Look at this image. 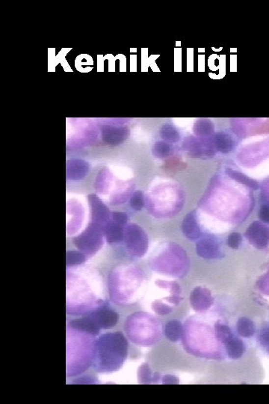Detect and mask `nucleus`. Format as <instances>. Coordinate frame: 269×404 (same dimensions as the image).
I'll return each instance as SVG.
<instances>
[{
	"label": "nucleus",
	"mask_w": 269,
	"mask_h": 404,
	"mask_svg": "<svg viewBox=\"0 0 269 404\" xmlns=\"http://www.w3.org/2000/svg\"><path fill=\"white\" fill-rule=\"evenodd\" d=\"M242 241V237L240 233L237 232H233L230 233L227 238V245L230 246L231 249H238L241 245Z\"/></svg>",
	"instance_id": "obj_18"
},
{
	"label": "nucleus",
	"mask_w": 269,
	"mask_h": 404,
	"mask_svg": "<svg viewBox=\"0 0 269 404\" xmlns=\"http://www.w3.org/2000/svg\"><path fill=\"white\" fill-rule=\"evenodd\" d=\"M85 260V257L83 255L80 254V252H70L67 254V264L74 265L80 264Z\"/></svg>",
	"instance_id": "obj_19"
},
{
	"label": "nucleus",
	"mask_w": 269,
	"mask_h": 404,
	"mask_svg": "<svg viewBox=\"0 0 269 404\" xmlns=\"http://www.w3.org/2000/svg\"><path fill=\"white\" fill-rule=\"evenodd\" d=\"M215 144L217 149L222 152H228L232 148V140L227 135L219 133L215 137Z\"/></svg>",
	"instance_id": "obj_14"
},
{
	"label": "nucleus",
	"mask_w": 269,
	"mask_h": 404,
	"mask_svg": "<svg viewBox=\"0 0 269 404\" xmlns=\"http://www.w3.org/2000/svg\"><path fill=\"white\" fill-rule=\"evenodd\" d=\"M197 253L204 259H216L221 255L218 243L211 237H204L197 243Z\"/></svg>",
	"instance_id": "obj_3"
},
{
	"label": "nucleus",
	"mask_w": 269,
	"mask_h": 404,
	"mask_svg": "<svg viewBox=\"0 0 269 404\" xmlns=\"http://www.w3.org/2000/svg\"><path fill=\"white\" fill-rule=\"evenodd\" d=\"M88 166L80 160H73L67 164V177L71 180H80L88 173Z\"/></svg>",
	"instance_id": "obj_7"
},
{
	"label": "nucleus",
	"mask_w": 269,
	"mask_h": 404,
	"mask_svg": "<svg viewBox=\"0 0 269 404\" xmlns=\"http://www.w3.org/2000/svg\"><path fill=\"white\" fill-rule=\"evenodd\" d=\"M126 241L130 250L135 256H142L147 251V236L137 225H130L127 228Z\"/></svg>",
	"instance_id": "obj_1"
},
{
	"label": "nucleus",
	"mask_w": 269,
	"mask_h": 404,
	"mask_svg": "<svg viewBox=\"0 0 269 404\" xmlns=\"http://www.w3.org/2000/svg\"><path fill=\"white\" fill-rule=\"evenodd\" d=\"M165 335L172 342H177L181 339L183 333V326L177 320H171L165 325Z\"/></svg>",
	"instance_id": "obj_10"
},
{
	"label": "nucleus",
	"mask_w": 269,
	"mask_h": 404,
	"mask_svg": "<svg viewBox=\"0 0 269 404\" xmlns=\"http://www.w3.org/2000/svg\"><path fill=\"white\" fill-rule=\"evenodd\" d=\"M128 217L125 213L122 212H114L112 213V220L119 224L125 225L127 223Z\"/></svg>",
	"instance_id": "obj_21"
},
{
	"label": "nucleus",
	"mask_w": 269,
	"mask_h": 404,
	"mask_svg": "<svg viewBox=\"0 0 269 404\" xmlns=\"http://www.w3.org/2000/svg\"><path fill=\"white\" fill-rule=\"evenodd\" d=\"M213 127L210 124H206V123H202V124H198L196 127L195 132L197 133H200V134H204V133H209L213 131Z\"/></svg>",
	"instance_id": "obj_22"
},
{
	"label": "nucleus",
	"mask_w": 269,
	"mask_h": 404,
	"mask_svg": "<svg viewBox=\"0 0 269 404\" xmlns=\"http://www.w3.org/2000/svg\"><path fill=\"white\" fill-rule=\"evenodd\" d=\"M215 330L217 339L224 344L227 343L230 339H231L234 336L232 333L230 328L225 326V325L218 323V324L216 325Z\"/></svg>",
	"instance_id": "obj_15"
},
{
	"label": "nucleus",
	"mask_w": 269,
	"mask_h": 404,
	"mask_svg": "<svg viewBox=\"0 0 269 404\" xmlns=\"http://www.w3.org/2000/svg\"><path fill=\"white\" fill-rule=\"evenodd\" d=\"M161 134H162L163 138L168 141L176 142L179 139L178 133L171 126H164L161 130Z\"/></svg>",
	"instance_id": "obj_17"
},
{
	"label": "nucleus",
	"mask_w": 269,
	"mask_h": 404,
	"mask_svg": "<svg viewBox=\"0 0 269 404\" xmlns=\"http://www.w3.org/2000/svg\"><path fill=\"white\" fill-rule=\"evenodd\" d=\"M226 172H227V174H228L231 178L234 179V180H237V181L240 182V183H242V184L246 185V186L250 187V188L254 189V190H257V189L259 188L258 183H257L256 180L247 177L245 174L239 173V172L234 171V170H230V169L227 170Z\"/></svg>",
	"instance_id": "obj_12"
},
{
	"label": "nucleus",
	"mask_w": 269,
	"mask_h": 404,
	"mask_svg": "<svg viewBox=\"0 0 269 404\" xmlns=\"http://www.w3.org/2000/svg\"><path fill=\"white\" fill-rule=\"evenodd\" d=\"M245 237L257 249H265L269 245V227L260 222H254L246 231Z\"/></svg>",
	"instance_id": "obj_2"
},
{
	"label": "nucleus",
	"mask_w": 269,
	"mask_h": 404,
	"mask_svg": "<svg viewBox=\"0 0 269 404\" xmlns=\"http://www.w3.org/2000/svg\"><path fill=\"white\" fill-rule=\"evenodd\" d=\"M107 236L108 242L121 241L124 237V226L114 221L110 223L107 227Z\"/></svg>",
	"instance_id": "obj_11"
},
{
	"label": "nucleus",
	"mask_w": 269,
	"mask_h": 404,
	"mask_svg": "<svg viewBox=\"0 0 269 404\" xmlns=\"http://www.w3.org/2000/svg\"><path fill=\"white\" fill-rule=\"evenodd\" d=\"M261 342H263V344L264 345H268V350L269 351V330L265 331L263 334H262L261 337Z\"/></svg>",
	"instance_id": "obj_24"
},
{
	"label": "nucleus",
	"mask_w": 269,
	"mask_h": 404,
	"mask_svg": "<svg viewBox=\"0 0 269 404\" xmlns=\"http://www.w3.org/2000/svg\"><path fill=\"white\" fill-rule=\"evenodd\" d=\"M89 199L91 207H92L91 209H92L93 222L94 224L99 226V223H104V222L107 221L108 218V210L102 202H100L99 199L95 196H91Z\"/></svg>",
	"instance_id": "obj_6"
},
{
	"label": "nucleus",
	"mask_w": 269,
	"mask_h": 404,
	"mask_svg": "<svg viewBox=\"0 0 269 404\" xmlns=\"http://www.w3.org/2000/svg\"><path fill=\"white\" fill-rule=\"evenodd\" d=\"M225 345L227 356L230 359H240L245 352V345L244 342L237 337L233 336L225 344Z\"/></svg>",
	"instance_id": "obj_8"
},
{
	"label": "nucleus",
	"mask_w": 269,
	"mask_h": 404,
	"mask_svg": "<svg viewBox=\"0 0 269 404\" xmlns=\"http://www.w3.org/2000/svg\"><path fill=\"white\" fill-rule=\"evenodd\" d=\"M126 129H107L104 133L106 140L110 143H118L127 137Z\"/></svg>",
	"instance_id": "obj_13"
},
{
	"label": "nucleus",
	"mask_w": 269,
	"mask_h": 404,
	"mask_svg": "<svg viewBox=\"0 0 269 404\" xmlns=\"http://www.w3.org/2000/svg\"><path fill=\"white\" fill-rule=\"evenodd\" d=\"M237 330L240 336L243 338H251L256 333V326L251 319L242 317L237 321Z\"/></svg>",
	"instance_id": "obj_9"
},
{
	"label": "nucleus",
	"mask_w": 269,
	"mask_h": 404,
	"mask_svg": "<svg viewBox=\"0 0 269 404\" xmlns=\"http://www.w3.org/2000/svg\"><path fill=\"white\" fill-rule=\"evenodd\" d=\"M183 231L186 237L191 240H195L201 236V231L197 223L196 210L188 213L183 222Z\"/></svg>",
	"instance_id": "obj_4"
},
{
	"label": "nucleus",
	"mask_w": 269,
	"mask_h": 404,
	"mask_svg": "<svg viewBox=\"0 0 269 404\" xmlns=\"http://www.w3.org/2000/svg\"><path fill=\"white\" fill-rule=\"evenodd\" d=\"M191 305L197 311H204L210 307L213 302V297L207 289L197 288L193 290L190 296Z\"/></svg>",
	"instance_id": "obj_5"
},
{
	"label": "nucleus",
	"mask_w": 269,
	"mask_h": 404,
	"mask_svg": "<svg viewBox=\"0 0 269 404\" xmlns=\"http://www.w3.org/2000/svg\"><path fill=\"white\" fill-rule=\"evenodd\" d=\"M144 196L141 191H136L130 199V206L134 210H140L144 207Z\"/></svg>",
	"instance_id": "obj_16"
},
{
	"label": "nucleus",
	"mask_w": 269,
	"mask_h": 404,
	"mask_svg": "<svg viewBox=\"0 0 269 404\" xmlns=\"http://www.w3.org/2000/svg\"><path fill=\"white\" fill-rule=\"evenodd\" d=\"M260 218L262 221L269 223V205H263L260 210Z\"/></svg>",
	"instance_id": "obj_23"
},
{
	"label": "nucleus",
	"mask_w": 269,
	"mask_h": 404,
	"mask_svg": "<svg viewBox=\"0 0 269 404\" xmlns=\"http://www.w3.org/2000/svg\"><path fill=\"white\" fill-rule=\"evenodd\" d=\"M170 153V147L168 144L162 142H159L155 144L154 154L160 157H166Z\"/></svg>",
	"instance_id": "obj_20"
}]
</instances>
